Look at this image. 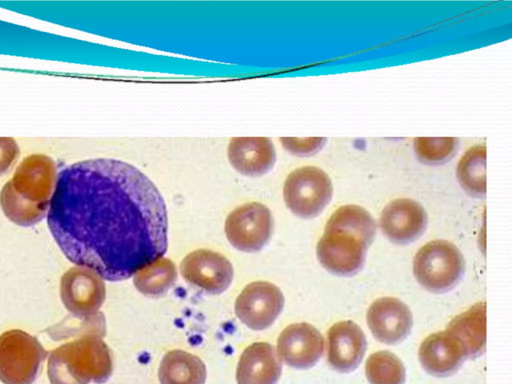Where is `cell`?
<instances>
[{"label": "cell", "instance_id": "1", "mask_svg": "<svg viewBox=\"0 0 512 384\" xmlns=\"http://www.w3.org/2000/svg\"><path fill=\"white\" fill-rule=\"evenodd\" d=\"M47 223L70 262L108 281L128 279L167 251L162 195L143 172L118 159H88L63 168Z\"/></svg>", "mask_w": 512, "mask_h": 384}, {"label": "cell", "instance_id": "2", "mask_svg": "<svg viewBox=\"0 0 512 384\" xmlns=\"http://www.w3.org/2000/svg\"><path fill=\"white\" fill-rule=\"evenodd\" d=\"M55 161L45 154L27 156L0 192V206L13 223L29 227L48 213L57 181Z\"/></svg>", "mask_w": 512, "mask_h": 384}, {"label": "cell", "instance_id": "3", "mask_svg": "<svg viewBox=\"0 0 512 384\" xmlns=\"http://www.w3.org/2000/svg\"><path fill=\"white\" fill-rule=\"evenodd\" d=\"M105 332L90 330L74 336L48 355L47 374L51 384H102L113 372L109 347L102 339Z\"/></svg>", "mask_w": 512, "mask_h": 384}, {"label": "cell", "instance_id": "4", "mask_svg": "<svg viewBox=\"0 0 512 384\" xmlns=\"http://www.w3.org/2000/svg\"><path fill=\"white\" fill-rule=\"evenodd\" d=\"M465 260L460 250L446 240H432L422 246L413 259V272L426 290L444 293L462 279Z\"/></svg>", "mask_w": 512, "mask_h": 384}, {"label": "cell", "instance_id": "5", "mask_svg": "<svg viewBox=\"0 0 512 384\" xmlns=\"http://www.w3.org/2000/svg\"><path fill=\"white\" fill-rule=\"evenodd\" d=\"M47 355L35 336L20 329L3 332L0 335V381L32 384Z\"/></svg>", "mask_w": 512, "mask_h": 384}, {"label": "cell", "instance_id": "6", "mask_svg": "<svg viewBox=\"0 0 512 384\" xmlns=\"http://www.w3.org/2000/svg\"><path fill=\"white\" fill-rule=\"evenodd\" d=\"M333 195V184L326 172L316 166L296 168L288 174L283 186V198L296 216L310 219L318 216Z\"/></svg>", "mask_w": 512, "mask_h": 384}, {"label": "cell", "instance_id": "7", "mask_svg": "<svg viewBox=\"0 0 512 384\" xmlns=\"http://www.w3.org/2000/svg\"><path fill=\"white\" fill-rule=\"evenodd\" d=\"M273 227L269 208L259 202H248L228 214L224 230L234 248L251 253L260 251L268 243Z\"/></svg>", "mask_w": 512, "mask_h": 384}, {"label": "cell", "instance_id": "8", "mask_svg": "<svg viewBox=\"0 0 512 384\" xmlns=\"http://www.w3.org/2000/svg\"><path fill=\"white\" fill-rule=\"evenodd\" d=\"M370 245L355 233L324 228L316 246V254L328 272L338 276H352L363 268Z\"/></svg>", "mask_w": 512, "mask_h": 384}, {"label": "cell", "instance_id": "9", "mask_svg": "<svg viewBox=\"0 0 512 384\" xmlns=\"http://www.w3.org/2000/svg\"><path fill=\"white\" fill-rule=\"evenodd\" d=\"M60 298L65 308L79 320L94 318L106 298L103 278L93 270L74 266L60 279Z\"/></svg>", "mask_w": 512, "mask_h": 384}, {"label": "cell", "instance_id": "10", "mask_svg": "<svg viewBox=\"0 0 512 384\" xmlns=\"http://www.w3.org/2000/svg\"><path fill=\"white\" fill-rule=\"evenodd\" d=\"M282 291L267 281L251 282L238 295L234 311L238 319L256 331L270 327L284 307Z\"/></svg>", "mask_w": 512, "mask_h": 384}, {"label": "cell", "instance_id": "11", "mask_svg": "<svg viewBox=\"0 0 512 384\" xmlns=\"http://www.w3.org/2000/svg\"><path fill=\"white\" fill-rule=\"evenodd\" d=\"M180 272L188 283L210 294L226 291L234 276L231 262L224 255L209 249H198L187 254L180 264Z\"/></svg>", "mask_w": 512, "mask_h": 384}, {"label": "cell", "instance_id": "12", "mask_svg": "<svg viewBox=\"0 0 512 384\" xmlns=\"http://www.w3.org/2000/svg\"><path fill=\"white\" fill-rule=\"evenodd\" d=\"M280 360L296 369H308L317 364L324 352V338L309 323L288 325L277 339Z\"/></svg>", "mask_w": 512, "mask_h": 384}, {"label": "cell", "instance_id": "13", "mask_svg": "<svg viewBox=\"0 0 512 384\" xmlns=\"http://www.w3.org/2000/svg\"><path fill=\"white\" fill-rule=\"evenodd\" d=\"M427 213L412 199L401 198L389 202L381 211L379 226L383 234L396 244H408L426 230Z\"/></svg>", "mask_w": 512, "mask_h": 384}, {"label": "cell", "instance_id": "14", "mask_svg": "<svg viewBox=\"0 0 512 384\" xmlns=\"http://www.w3.org/2000/svg\"><path fill=\"white\" fill-rule=\"evenodd\" d=\"M366 319L373 336L389 345L403 341L413 325L410 308L395 297L375 300L367 311Z\"/></svg>", "mask_w": 512, "mask_h": 384}, {"label": "cell", "instance_id": "15", "mask_svg": "<svg viewBox=\"0 0 512 384\" xmlns=\"http://www.w3.org/2000/svg\"><path fill=\"white\" fill-rule=\"evenodd\" d=\"M367 348L363 330L353 321L344 320L332 325L327 332V362L341 373L355 370Z\"/></svg>", "mask_w": 512, "mask_h": 384}, {"label": "cell", "instance_id": "16", "mask_svg": "<svg viewBox=\"0 0 512 384\" xmlns=\"http://www.w3.org/2000/svg\"><path fill=\"white\" fill-rule=\"evenodd\" d=\"M231 166L245 176H262L276 162L273 142L268 137H233L227 147Z\"/></svg>", "mask_w": 512, "mask_h": 384}, {"label": "cell", "instance_id": "17", "mask_svg": "<svg viewBox=\"0 0 512 384\" xmlns=\"http://www.w3.org/2000/svg\"><path fill=\"white\" fill-rule=\"evenodd\" d=\"M418 358L423 369L436 377L454 374L466 360L462 346L446 330L426 337L419 347Z\"/></svg>", "mask_w": 512, "mask_h": 384}, {"label": "cell", "instance_id": "18", "mask_svg": "<svg viewBox=\"0 0 512 384\" xmlns=\"http://www.w3.org/2000/svg\"><path fill=\"white\" fill-rule=\"evenodd\" d=\"M282 373V361L267 342H254L239 357L237 384H276Z\"/></svg>", "mask_w": 512, "mask_h": 384}, {"label": "cell", "instance_id": "19", "mask_svg": "<svg viewBox=\"0 0 512 384\" xmlns=\"http://www.w3.org/2000/svg\"><path fill=\"white\" fill-rule=\"evenodd\" d=\"M462 346L466 359H474L486 347V304L476 303L453 318L446 327Z\"/></svg>", "mask_w": 512, "mask_h": 384}, {"label": "cell", "instance_id": "20", "mask_svg": "<svg viewBox=\"0 0 512 384\" xmlns=\"http://www.w3.org/2000/svg\"><path fill=\"white\" fill-rule=\"evenodd\" d=\"M206 375L203 361L184 350L167 352L158 371L160 384H205Z\"/></svg>", "mask_w": 512, "mask_h": 384}, {"label": "cell", "instance_id": "21", "mask_svg": "<svg viewBox=\"0 0 512 384\" xmlns=\"http://www.w3.org/2000/svg\"><path fill=\"white\" fill-rule=\"evenodd\" d=\"M177 276L174 262L169 258L161 257L135 272L133 283L143 295L160 297L173 287Z\"/></svg>", "mask_w": 512, "mask_h": 384}, {"label": "cell", "instance_id": "22", "mask_svg": "<svg viewBox=\"0 0 512 384\" xmlns=\"http://www.w3.org/2000/svg\"><path fill=\"white\" fill-rule=\"evenodd\" d=\"M457 179L471 196L486 194V147L476 145L466 151L457 165Z\"/></svg>", "mask_w": 512, "mask_h": 384}, {"label": "cell", "instance_id": "23", "mask_svg": "<svg viewBox=\"0 0 512 384\" xmlns=\"http://www.w3.org/2000/svg\"><path fill=\"white\" fill-rule=\"evenodd\" d=\"M325 228L342 229L355 233L372 244L376 234V223L363 207L348 204L339 207L327 220Z\"/></svg>", "mask_w": 512, "mask_h": 384}, {"label": "cell", "instance_id": "24", "mask_svg": "<svg viewBox=\"0 0 512 384\" xmlns=\"http://www.w3.org/2000/svg\"><path fill=\"white\" fill-rule=\"evenodd\" d=\"M365 375L370 384H405L406 381L402 361L388 350L374 352L368 357Z\"/></svg>", "mask_w": 512, "mask_h": 384}, {"label": "cell", "instance_id": "25", "mask_svg": "<svg viewBox=\"0 0 512 384\" xmlns=\"http://www.w3.org/2000/svg\"><path fill=\"white\" fill-rule=\"evenodd\" d=\"M417 158L426 164H442L452 158L459 146L455 137H417L413 139Z\"/></svg>", "mask_w": 512, "mask_h": 384}, {"label": "cell", "instance_id": "26", "mask_svg": "<svg viewBox=\"0 0 512 384\" xmlns=\"http://www.w3.org/2000/svg\"><path fill=\"white\" fill-rule=\"evenodd\" d=\"M327 138H292L282 137L280 142L285 150L296 156H309L317 153L325 145Z\"/></svg>", "mask_w": 512, "mask_h": 384}, {"label": "cell", "instance_id": "27", "mask_svg": "<svg viewBox=\"0 0 512 384\" xmlns=\"http://www.w3.org/2000/svg\"><path fill=\"white\" fill-rule=\"evenodd\" d=\"M20 154L17 142L12 137H0V175L7 172Z\"/></svg>", "mask_w": 512, "mask_h": 384}]
</instances>
